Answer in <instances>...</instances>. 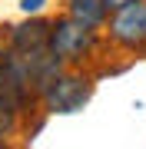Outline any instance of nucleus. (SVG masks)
<instances>
[{"label":"nucleus","instance_id":"nucleus-1","mask_svg":"<svg viewBox=\"0 0 146 149\" xmlns=\"http://www.w3.org/2000/svg\"><path fill=\"white\" fill-rule=\"evenodd\" d=\"M0 100L10 109H17L20 116L40 100V93L33 90L27 60H23V53H17L13 47L0 50Z\"/></svg>","mask_w":146,"mask_h":149},{"label":"nucleus","instance_id":"nucleus-2","mask_svg":"<svg viewBox=\"0 0 146 149\" xmlns=\"http://www.w3.org/2000/svg\"><path fill=\"white\" fill-rule=\"evenodd\" d=\"M93 96V80L83 73H73V70H63L53 83L43 90L40 103L50 116H70V113H80L90 103Z\"/></svg>","mask_w":146,"mask_h":149},{"label":"nucleus","instance_id":"nucleus-3","mask_svg":"<svg viewBox=\"0 0 146 149\" xmlns=\"http://www.w3.org/2000/svg\"><path fill=\"white\" fill-rule=\"evenodd\" d=\"M50 50L63 60L66 66L83 63L93 50H96V30L87 27V23L73 20L70 13L53 20V33H50Z\"/></svg>","mask_w":146,"mask_h":149},{"label":"nucleus","instance_id":"nucleus-4","mask_svg":"<svg viewBox=\"0 0 146 149\" xmlns=\"http://www.w3.org/2000/svg\"><path fill=\"white\" fill-rule=\"evenodd\" d=\"M106 30H110V40L116 47L143 53L146 50V0H136V3L123 7V10H113Z\"/></svg>","mask_w":146,"mask_h":149},{"label":"nucleus","instance_id":"nucleus-5","mask_svg":"<svg viewBox=\"0 0 146 149\" xmlns=\"http://www.w3.org/2000/svg\"><path fill=\"white\" fill-rule=\"evenodd\" d=\"M50 33H53V20H43L40 13H33L23 23L10 27V47L17 53H37L50 47Z\"/></svg>","mask_w":146,"mask_h":149},{"label":"nucleus","instance_id":"nucleus-6","mask_svg":"<svg viewBox=\"0 0 146 149\" xmlns=\"http://www.w3.org/2000/svg\"><path fill=\"white\" fill-rule=\"evenodd\" d=\"M66 13H70L73 20L87 23V27L100 30V27H106V17L113 10H110L106 0H66Z\"/></svg>","mask_w":146,"mask_h":149},{"label":"nucleus","instance_id":"nucleus-7","mask_svg":"<svg viewBox=\"0 0 146 149\" xmlns=\"http://www.w3.org/2000/svg\"><path fill=\"white\" fill-rule=\"evenodd\" d=\"M17 119H20V113H17V109H10L3 100H0V139H7V136L17 129Z\"/></svg>","mask_w":146,"mask_h":149},{"label":"nucleus","instance_id":"nucleus-8","mask_svg":"<svg viewBox=\"0 0 146 149\" xmlns=\"http://www.w3.org/2000/svg\"><path fill=\"white\" fill-rule=\"evenodd\" d=\"M50 3V0H20V10L27 13V17H33V13H40L43 7Z\"/></svg>","mask_w":146,"mask_h":149},{"label":"nucleus","instance_id":"nucleus-9","mask_svg":"<svg viewBox=\"0 0 146 149\" xmlns=\"http://www.w3.org/2000/svg\"><path fill=\"white\" fill-rule=\"evenodd\" d=\"M106 3H110V10H123V7L136 3V0H106Z\"/></svg>","mask_w":146,"mask_h":149}]
</instances>
